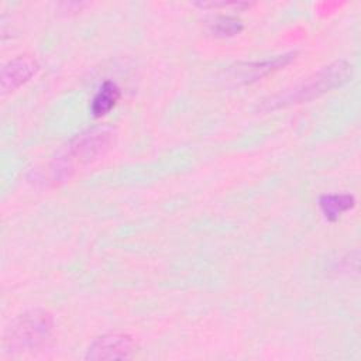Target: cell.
Wrapping results in <instances>:
<instances>
[{
    "label": "cell",
    "instance_id": "1",
    "mask_svg": "<svg viewBox=\"0 0 361 361\" xmlns=\"http://www.w3.org/2000/svg\"><path fill=\"white\" fill-rule=\"evenodd\" d=\"M353 66L347 61H336L306 79L300 80L290 90H285L283 93L274 96L269 102H265L267 109L283 107L292 103H302L312 100L326 92H330L336 87L343 86L345 82L351 79Z\"/></svg>",
    "mask_w": 361,
    "mask_h": 361
},
{
    "label": "cell",
    "instance_id": "2",
    "mask_svg": "<svg viewBox=\"0 0 361 361\" xmlns=\"http://www.w3.org/2000/svg\"><path fill=\"white\" fill-rule=\"evenodd\" d=\"M111 142V133L106 130H89L78 134L52 162L51 173L54 180H63L75 172L76 166L97 159L110 148Z\"/></svg>",
    "mask_w": 361,
    "mask_h": 361
},
{
    "label": "cell",
    "instance_id": "3",
    "mask_svg": "<svg viewBox=\"0 0 361 361\" xmlns=\"http://www.w3.org/2000/svg\"><path fill=\"white\" fill-rule=\"evenodd\" d=\"M54 329L52 316L45 310L20 314L7 329L4 343L14 351H28L44 344Z\"/></svg>",
    "mask_w": 361,
    "mask_h": 361
},
{
    "label": "cell",
    "instance_id": "4",
    "mask_svg": "<svg viewBox=\"0 0 361 361\" xmlns=\"http://www.w3.org/2000/svg\"><path fill=\"white\" fill-rule=\"evenodd\" d=\"M135 350V341L124 333L103 334L92 341L85 358L86 360H123L128 358Z\"/></svg>",
    "mask_w": 361,
    "mask_h": 361
},
{
    "label": "cell",
    "instance_id": "5",
    "mask_svg": "<svg viewBox=\"0 0 361 361\" xmlns=\"http://www.w3.org/2000/svg\"><path fill=\"white\" fill-rule=\"evenodd\" d=\"M39 65L35 58L30 55H20L7 62L1 69V89L3 92H13L25 85L38 72Z\"/></svg>",
    "mask_w": 361,
    "mask_h": 361
},
{
    "label": "cell",
    "instance_id": "6",
    "mask_svg": "<svg viewBox=\"0 0 361 361\" xmlns=\"http://www.w3.org/2000/svg\"><path fill=\"white\" fill-rule=\"evenodd\" d=\"M317 204L327 220L336 221L355 206V199L348 193H329L320 196Z\"/></svg>",
    "mask_w": 361,
    "mask_h": 361
},
{
    "label": "cell",
    "instance_id": "7",
    "mask_svg": "<svg viewBox=\"0 0 361 361\" xmlns=\"http://www.w3.org/2000/svg\"><path fill=\"white\" fill-rule=\"evenodd\" d=\"M120 99V89L114 82H104L99 92L94 94L92 102V113L94 117H102L107 114L118 102Z\"/></svg>",
    "mask_w": 361,
    "mask_h": 361
},
{
    "label": "cell",
    "instance_id": "8",
    "mask_svg": "<svg viewBox=\"0 0 361 361\" xmlns=\"http://www.w3.org/2000/svg\"><path fill=\"white\" fill-rule=\"evenodd\" d=\"M292 54L289 55H279L275 56L272 59L268 61H262V62H255V63H250L247 65V68L243 69V75L241 78L244 80H251V79H257L258 76L261 78L262 75L274 71V69H279L282 66H285L290 59H292Z\"/></svg>",
    "mask_w": 361,
    "mask_h": 361
},
{
    "label": "cell",
    "instance_id": "9",
    "mask_svg": "<svg viewBox=\"0 0 361 361\" xmlns=\"http://www.w3.org/2000/svg\"><path fill=\"white\" fill-rule=\"evenodd\" d=\"M207 28L212 35L226 38V37H233L238 34L243 30V23L235 17L220 16V17H216L212 23H209Z\"/></svg>",
    "mask_w": 361,
    "mask_h": 361
}]
</instances>
